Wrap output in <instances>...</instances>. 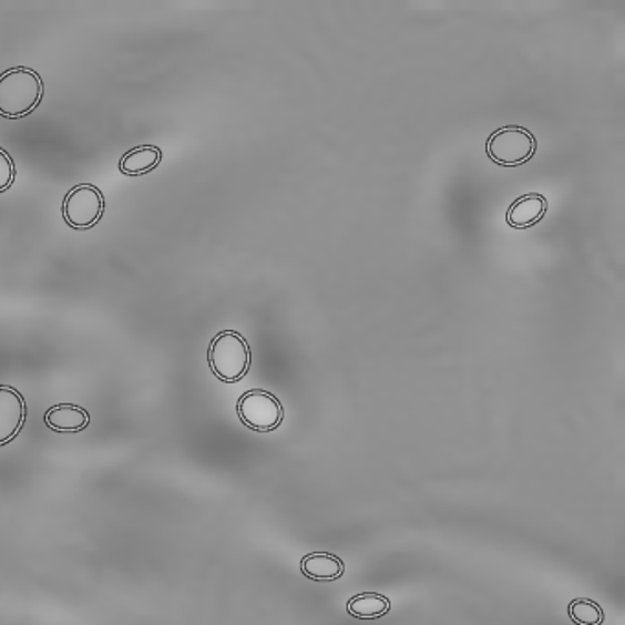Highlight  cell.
I'll return each instance as SVG.
<instances>
[{"label": "cell", "mask_w": 625, "mask_h": 625, "mask_svg": "<svg viewBox=\"0 0 625 625\" xmlns=\"http://www.w3.org/2000/svg\"><path fill=\"white\" fill-rule=\"evenodd\" d=\"M568 618L576 625H602L605 622V613L602 605L594 600L576 598L568 604Z\"/></svg>", "instance_id": "7c38bea8"}, {"label": "cell", "mask_w": 625, "mask_h": 625, "mask_svg": "<svg viewBox=\"0 0 625 625\" xmlns=\"http://www.w3.org/2000/svg\"><path fill=\"white\" fill-rule=\"evenodd\" d=\"M207 361L213 375L224 383H235L248 375L252 349L248 341L235 330L218 332L207 349Z\"/></svg>", "instance_id": "7a4b0ae2"}, {"label": "cell", "mask_w": 625, "mask_h": 625, "mask_svg": "<svg viewBox=\"0 0 625 625\" xmlns=\"http://www.w3.org/2000/svg\"><path fill=\"white\" fill-rule=\"evenodd\" d=\"M17 171L10 154L0 148V193L8 192L16 182Z\"/></svg>", "instance_id": "4fadbf2b"}, {"label": "cell", "mask_w": 625, "mask_h": 625, "mask_svg": "<svg viewBox=\"0 0 625 625\" xmlns=\"http://www.w3.org/2000/svg\"><path fill=\"white\" fill-rule=\"evenodd\" d=\"M27 422V402L21 392L0 386V445L10 444Z\"/></svg>", "instance_id": "8992f818"}, {"label": "cell", "mask_w": 625, "mask_h": 625, "mask_svg": "<svg viewBox=\"0 0 625 625\" xmlns=\"http://www.w3.org/2000/svg\"><path fill=\"white\" fill-rule=\"evenodd\" d=\"M391 600L378 593L356 594L347 602V613L360 621H377L389 615Z\"/></svg>", "instance_id": "8fae6325"}, {"label": "cell", "mask_w": 625, "mask_h": 625, "mask_svg": "<svg viewBox=\"0 0 625 625\" xmlns=\"http://www.w3.org/2000/svg\"><path fill=\"white\" fill-rule=\"evenodd\" d=\"M162 162V151L154 145H140L123 154L120 160V171L127 176H142L158 167Z\"/></svg>", "instance_id": "30bf717a"}, {"label": "cell", "mask_w": 625, "mask_h": 625, "mask_svg": "<svg viewBox=\"0 0 625 625\" xmlns=\"http://www.w3.org/2000/svg\"><path fill=\"white\" fill-rule=\"evenodd\" d=\"M549 212V201L541 193H526L512 202L506 212V224L515 229L534 228Z\"/></svg>", "instance_id": "52a82bcc"}, {"label": "cell", "mask_w": 625, "mask_h": 625, "mask_svg": "<svg viewBox=\"0 0 625 625\" xmlns=\"http://www.w3.org/2000/svg\"><path fill=\"white\" fill-rule=\"evenodd\" d=\"M44 83L35 70L16 66L0 74V116L21 120L38 109Z\"/></svg>", "instance_id": "6da1fadb"}, {"label": "cell", "mask_w": 625, "mask_h": 625, "mask_svg": "<svg viewBox=\"0 0 625 625\" xmlns=\"http://www.w3.org/2000/svg\"><path fill=\"white\" fill-rule=\"evenodd\" d=\"M103 212H105V198L92 184H80L74 189H70L63 202V217L70 228H94L103 217Z\"/></svg>", "instance_id": "5b68a950"}, {"label": "cell", "mask_w": 625, "mask_h": 625, "mask_svg": "<svg viewBox=\"0 0 625 625\" xmlns=\"http://www.w3.org/2000/svg\"><path fill=\"white\" fill-rule=\"evenodd\" d=\"M537 140L529 129L504 125L490 134L486 142L488 158L503 167H520L534 158Z\"/></svg>", "instance_id": "3957f363"}, {"label": "cell", "mask_w": 625, "mask_h": 625, "mask_svg": "<svg viewBox=\"0 0 625 625\" xmlns=\"http://www.w3.org/2000/svg\"><path fill=\"white\" fill-rule=\"evenodd\" d=\"M44 424L55 433H81L91 424V414L75 403H59L44 413Z\"/></svg>", "instance_id": "ba28073f"}, {"label": "cell", "mask_w": 625, "mask_h": 625, "mask_svg": "<svg viewBox=\"0 0 625 625\" xmlns=\"http://www.w3.org/2000/svg\"><path fill=\"white\" fill-rule=\"evenodd\" d=\"M301 574L312 582H336L345 574V563L330 552H310L301 560Z\"/></svg>", "instance_id": "9c48e42d"}, {"label": "cell", "mask_w": 625, "mask_h": 625, "mask_svg": "<svg viewBox=\"0 0 625 625\" xmlns=\"http://www.w3.org/2000/svg\"><path fill=\"white\" fill-rule=\"evenodd\" d=\"M237 413H239L240 422L257 433L276 431L285 420L281 400L263 389L244 392L237 402Z\"/></svg>", "instance_id": "277c9868"}]
</instances>
